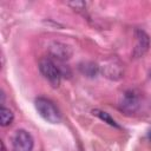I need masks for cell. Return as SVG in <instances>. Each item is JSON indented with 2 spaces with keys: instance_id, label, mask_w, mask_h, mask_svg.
Returning <instances> with one entry per match:
<instances>
[{
  "instance_id": "ba28073f",
  "label": "cell",
  "mask_w": 151,
  "mask_h": 151,
  "mask_svg": "<svg viewBox=\"0 0 151 151\" xmlns=\"http://www.w3.org/2000/svg\"><path fill=\"white\" fill-rule=\"evenodd\" d=\"M79 70H80V72H81L84 76L90 77V78H93V77H96V76L98 74V72H99V66H98L97 64H94V63L87 61V63L80 64Z\"/></svg>"
},
{
  "instance_id": "3957f363",
  "label": "cell",
  "mask_w": 151,
  "mask_h": 151,
  "mask_svg": "<svg viewBox=\"0 0 151 151\" xmlns=\"http://www.w3.org/2000/svg\"><path fill=\"white\" fill-rule=\"evenodd\" d=\"M34 146V139L32 134L26 130H17L12 138L13 151H32Z\"/></svg>"
},
{
  "instance_id": "8992f818",
  "label": "cell",
  "mask_w": 151,
  "mask_h": 151,
  "mask_svg": "<svg viewBox=\"0 0 151 151\" xmlns=\"http://www.w3.org/2000/svg\"><path fill=\"white\" fill-rule=\"evenodd\" d=\"M136 45L132 51V55L134 58H142L150 47V38L149 35L142 31V29H136Z\"/></svg>"
},
{
  "instance_id": "6da1fadb",
  "label": "cell",
  "mask_w": 151,
  "mask_h": 151,
  "mask_svg": "<svg viewBox=\"0 0 151 151\" xmlns=\"http://www.w3.org/2000/svg\"><path fill=\"white\" fill-rule=\"evenodd\" d=\"M34 105H35V109H37L38 113L40 114V117H42L46 122H48L51 124H58L61 122V114H60L59 110L53 104V101H51L50 99L39 97L35 99Z\"/></svg>"
},
{
  "instance_id": "5b68a950",
  "label": "cell",
  "mask_w": 151,
  "mask_h": 151,
  "mask_svg": "<svg viewBox=\"0 0 151 151\" xmlns=\"http://www.w3.org/2000/svg\"><path fill=\"white\" fill-rule=\"evenodd\" d=\"M50 55L57 61H66L72 57V48L60 41H53L48 47Z\"/></svg>"
},
{
  "instance_id": "52a82bcc",
  "label": "cell",
  "mask_w": 151,
  "mask_h": 151,
  "mask_svg": "<svg viewBox=\"0 0 151 151\" xmlns=\"http://www.w3.org/2000/svg\"><path fill=\"white\" fill-rule=\"evenodd\" d=\"M103 73L105 74V77L116 80V79H119L122 77V74H123V67L117 61L110 60V61L105 63V66H103Z\"/></svg>"
},
{
  "instance_id": "9c48e42d",
  "label": "cell",
  "mask_w": 151,
  "mask_h": 151,
  "mask_svg": "<svg viewBox=\"0 0 151 151\" xmlns=\"http://www.w3.org/2000/svg\"><path fill=\"white\" fill-rule=\"evenodd\" d=\"M92 113L96 116V117H98L99 119H101L104 123H107L109 125H111V126H113V127H118L119 129V125L117 124V122L107 113V112H105V111H101V110H99V109H94V110H92Z\"/></svg>"
},
{
  "instance_id": "277c9868",
  "label": "cell",
  "mask_w": 151,
  "mask_h": 151,
  "mask_svg": "<svg viewBox=\"0 0 151 151\" xmlns=\"http://www.w3.org/2000/svg\"><path fill=\"white\" fill-rule=\"evenodd\" d=\"M139 107V97L138 94L132 91L129 90L126 92H124V94L120 98L119 101V109L120 111L130 114V113H134Z\"/></svg>"
},
{
  "instance_id": "7c38bea8",
  "label": "cell",
  "mask_w": 151,
  "mask_h": 151,
  "mask_svg": "<svg viewBox=\"0 0 151 151\" xmlns=\"http://www.w3.org/2000/svg\"><path fill=\"white\" fill-rule=\"evenodd\" d=\"M147 137H149V138H150V139H151V130H150V131H149V133H147Z\"/></svg>"
},
{
  "instance_id": "8fae6325",
  "label": "cell",
  "mask_w": 151,
  "mask_h": 151,
  "mask_svg": "<svg viewBox=\"0 0 151 151\" xmlns=\"http://www.w3.org/2000/svg\"><path fill=\"white\" fill-rule=\"evenodd\" d=\"M67 5L76 11H81V9H85L86 7V2L84 1H71V2H67Z\"/></svg>"
},
{
  "instance_id": "7a4b0ae2",
  "label": "cell",
  "mask_w": 151,
  "mask_h": 151,
  "mask_svg": "<svg viewBox=\"0 0 151 151\" xmlns=\"http://www.w3.org/2000/svg\"><path fill=\"white\" fill-rule=\"evenodd\" d=\"M39 70L45 79H47V81L53 87H58L60 85L63 74L58 64H55L54 60H52L51 58H42L39 61Z\"/></svg>"
},
{
  "instance_id": "30bf717a",
  "label": "cell",
  "mask_w": 151,
  "mask_h": 151,
  "mask_svg": "<svg viewBox=\"0 0 151 151\" xmlns=\"http://www.w3.org/2000/svg\"><path fill=\"white\" fill-rule=\"evenodd\" d=\"M0 119H1V126H8L13 123L14 114L9 109H7L2 105L0 109Z\"/></svg>"
}]
</instances>
